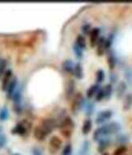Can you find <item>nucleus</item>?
<instances>
[{
	"mask_svg": "<svg viewBox=\"0 0 132 155\" xmlns=\"http://www.w3.org/2000/svg\"><path fill=\"white\" fill-rule=\"evenodd\" d=\"M73 51H74V53H75V55L77 57V58H79V59L83 58V49L82 48H80V46L76 43V42H75L73 45Z\"/></svg>",
	"mask_w": 132,
	"mask_h": 155,
	"instance_id": "23",
	"label": "nucleus"
},
{
	"mask_svg": "<svg viewBox=\"0 0 132 155\" xmlns=\"http://www.w3.org/2000/svg\"><path fill=\"white\" fill-rule=\"evenodd\" d=\"M63 145V140L58 136H53L49 139V151L50 153L54 154L59 151Z\"/></svg>",
	"mask_w": 132,
	"mask_h": 155,
	"instance_id": "5",
	"label": "nucleus"
},
{
	"mask_svg": "<svg viewBox=\"0 0 132 155\" xmlns=\"http://www.w3.org/2000/svg\"><path fill=\"white\" fill-rule=\"evenodd\" d=\"M0 61H1V60H0Z\"/></svg>",
	"mask_w": 132,
	"mask_h": 155,
	"instance_id": "41",
	"label": "nucleus"
},
{
	"mask_svg": "<svg viewBox=\"0 0 132 155\" xmlns=\"http://www.w3.org/2000/svg\"><path fill=\"white\" fill-rule=\"evenodd\" d=\"M127 148L126 145H120L114 150V152L113 153V155H124L125 153L127 152Z\"/></svg>",
	"mask_w": 132,
	"mask_h": 155,
	"instance_id": "30",
	"label": "nucleus"
},
{
	"mask_svg": "<svg viewBox=\"0 0 132 155\" xmlns=\"http://www.w3.org/2000/svg\"><path fill=\"white\" fill-rule=\"evenodd\" d=\"M7 65H8V62H7V60L5 59H2L0 61V79L2 78L3 75L4 74V73L6 72V67H7Z\"/></svg>",
	"mask_w": 132,
	"mask_h": 155,
	"instance_id": "31",
	"label": "nucleus"
},
{
	"mask_svg": "<svg viewBox=\"0 0 132 155\" xmlns=\"http://www.w3.org/2000/svg\"><path fill=\"white\" fill-rule=\"evenodd\" d=\"M33 135H34V137L37 140H42L46 137V136L48 134L46 133V131L43 129V128L41 126V124H39V125L35 127L34 130H33Z\"/></svg>",
	"mask_w": 132,
	"mask_h": 155,
	"instance_id": "12",
	"label": "nucleus"
},
{
	"mask_svg": "<svg viewBox=\"0 0 132 155\" xmlns=\"http://www.w3.org/2000/svg\"><path fill=\"white\" fill-rule=\"evenodd\" d=\"M75 65H76V63L74 62L73 61L71 60V59H67V60H65L63 62L62 66H63V69L66 72L70 73V74H73Z\"/></svg>",
	"mask_w": 132,
	"mask_h": 155,
	"instance_id": "15",
	"label": "nucleus"
},
{
	"mask_svg": "<svg viewBox=\"0 0 132 155\" xmlns=\"http://www.w3.org/2000/svg\"><path fill=\"white\" fill-rule=\"evenodd\" d=\"M12 70L11 69H8L6 70V72L4 73V74L3 75V77L1 78V89L6 91L7 87H8L9 82H11V80L12 78Z\"/></svg>",
	"mask_w": 132,
	"mask_h": 155,
	"instance_id": "9",
	"label": "nucleus"
},
{
	"mask_svg": "<svg viewBox=\"0 0 132 155\" xmlns=\"http://www.w3.org/2000/svg\"><path fill=\"white\" fill-rule=\"evenodd\" d=\"M12 98L13 103H14L15 111H16L17 113H20V111H22V87L18 85Z\"/></svg>",
	"mask_w": 132,
	"mask_h": 155,
	"instance_id": "3",
	"label": "nucleus"
},
{
	"mask_svg": "<svg viewBox=\"0 0 132 155\" xmlns=\"http://www.w3.org/2000/svg\"><path fill=\"white\" fill-rule=\"evenodd\" d=\"M113 116V111L110 109H105L103 111H99L96 117V124H103L105 123L108 120L111 118Z\"/></svg>",
	"mask_w": 132,
	"mask_h": 155,
	"instance_id": "8",
	"label": "nucleus"
},
{
	"mask_svg": "<svg viewBox=\"0 0 132 155\" xmlns=\"http://www.w3.org/2000/svg\"><path fill=\"white\" fill-rule=\"evenodd\" d=\"M71 153H72V145L71 144L68 143L64 146L62 155H70Z\"/></svg>",
	"mask_w": 132,
	"mask_h": 155,
	"instance_id": "33",
	"label": "nucleus"
},
{
	"mask_svg": "<svg viewBox=\"0 0 132 155\" xmlns=\"http://www.w3.org/2000/svg\"><path fill=\"white\" fill-rule=\"evenodd\" d=\"M121 129H122V126L117 121H111L105 123L94 131L93 135V140L98 141L101 138L108 137L111 134L117 133L121 131Z\"/></svg>",
	"mask_w": 132,
	"mask_h": 155,
	"instance_id": "1",
	"label": "nucleus"
},
{
	"mask_svg": "<svg viewBox=\"0 0 132 155\" xmlns=\"http://www.w3.org/2000/svg\"><path fill=\"white\" fill-rule=\"evenodd\" d=\"M73 74L79 79H80V78H83V67H82L80 62L76 63Z\"/></svg>",
	"mask_w": 132,
	"mask_h": 155,
	"instance_id": "22",
	"label": "nucleus"
},
{
	"mask_svg": "<svg viewBox=\"0 0 132 155\" xmlns=\"http://www.w3.org/2000/svg\"><path fill=\"white\" fill-rule=\"evenodd\" d=\"M81 31L83 34H89L92 31V27L90 24H83V26L81 27Z\"/></svg>",
	"mask_w": 132,
	"mask_h": 155,
	"instance_id": "35",
	"label": "nucleus"
},
{
	"mask_svg": "<svg viewBox=\"0 0 132 155\" xmlns=\"http://www.w3.org/2000/svg\"><path fill=\"white\" fill-rule=\"evenodd\" d=\"M59 128L60 133L66 138L71 137L75 129V122L70 116H66L63 120L59 123Z\"/></svg>",
	"mask_w": 132,
	"mask_h": 155,
	"instance_id": "2",
	"label": "nucleus"
},
{
	"mask_svg": "<svg viewBox=\"0 0 132 155\" xmlns=\"http://www.w3.org/2000/svg\"><path fill=\"white\" fill-rule=\"evenodd\" d=\"M128 137L125 134H119L116 137V140L118 143H125L128 141Z\"/></svg>",
	"mask_w": 132,
	"mask_h": 155,
	"instance_id": "34",
	"label": "nucleus"
},
{
	"mask_svg": "<svg viewBox=\"0 0 132 155\" xmlns=\"http://www.w3.org/2000/svg\"><path fill=\"white\" fill-rule=\"evenodd\" d=\"M83 108H84V111H85V114L88 116L93 115V111H94V109H95V104L93 101H84V104H83Z\"/></svg>",
	"mask_w": 132,
	"mask_h": 155,
	"instance_id": "16",
	"label": "nucleus"
},
{
	"mask_svg": "<svg viewBox=\"0 0 132 155\" xmlns=\"http://www.w3.org/2000/svg\"><path fill=\"white\" fill-rule=\"evenodd\" d=\"M13 155H20V154H19V153H15V154H13Z\"/></svg>",
	"mask_w": 132,
	"mask_h": 155,
	"instance_id": "39",
	"label": "nucleus"
},
{
	"mask_svg": "<svg viewBox=\"0 0 132 155\" xmlns=\"http://www.w3.org/2000/svg\"><path fill=\"white\" fill-rule=\"evenodd\" d=\"M92 128H93V122H92V120L89 118L86 119L85 120L83 121V127H82V132H83V134H88V133L91 131Z\"/></svg>",
	"mask_w": 132,
	"mask_h": 155,
	"instance_id": "20",
	"label": "nucleus"
},
{
	"mask_svg": "<svg viewBox=\"0 0 132 155\" xmlns=\"http://www.w3.org/2000/svg\"><path fill=\"white\" fill-rule=\"evenodd\" d=\"M107 62L109 65V68L110 70H113L116 65V59L113 53H110L107 57Z\"/></svg>",
	"mask_w": 132,
	"mask_h": 155,
	"instance_id": "25",
	"label": "nucleus"
},
{
	"mask_svg": "<svg viewBox=\"0 0 132 155\" xmlns=\"http://www.w3.org/2000/svg\"><path fill=\"white\" fill-rule=\"evenodd\" d=\"M89 147H90V143H89V141L88 140H84L83 144H82L80 150V154H86L88 152V150H89Z\"/></svg>",
	"mask_w": 132,
	"mask_h": 155,
	"instance_id": "28",
	"label": "nucleus"
},
{
	"mask_svg": "<svg viewBox=\"0 0 132 155\" xmlns=\"http://www.w3.org/2000/svg\"><path fill=\"white\" fill-rule=\"evenodd\" d=\"M41 126H42L43 129L46 131V133L47 134H49L52 132V131L54 130V128L58 126V124H57L56 120H54V119L52 118H46L44 119L41 122Z\"/></svg>",
	"mask_w": 132,
	"mask_h": 155,
	"instance_id": "7",
	"label": "nucleus"
},
{
	"mask_svg": "<svg viewBox=\"0 0 132 155\" xmlns=\"http://www.w3.org/2000/svg\"><path fill=\"white\" fill-rule=\"evenodd\" d=\"M70 155H73V154H72V153H71V154H70Z\"/></svg>",
	"mask_w": 132,
	"mask_h": 155,
	"instance_id": "40",
	"label": "nucleus"
},
{
	"mask_svg": "<svg viewBox=\"0 0 132 155\" xmlns=\"http://www.w3.org/2000/svg\"><path fill=\"white\" fill-rule=\"evenodd\" d=\"M110 139L108 138V137L101 138L100 140H98V150L100 152H102L103 150H105V148L110 145Z\"/></svg>",
	"mask_w": 132,
	"mask_h": 155,
	"instance_id": "19",
	"label": "nucleus"
},
{
	"mask_svg": "<svg viewBox=\"0 0 132 155\" xmlns=\"http://www.w3.org/2000/svg\"><path fill=\"white\" fill-rule=\"evenodd\" d=\"M100 29L98 28H94L92 29V31L89 33V36H90V45L92 47H94V46L96 45L98 40L100 38Z\"/></svg>",
	"mask_w": 132,
	"mask_h": 155,
	"instance_id": "13",
	"label": "nucleus"
},
{
	"mask_svg": "<svg viewBox=\"0 0 132 155\" xmlns=\"http://www.w3.org/2000/svg\"><path fill=\"white\" fill-rule=\"evenodd\" d=\"M102 155H110V154H109L108 153H103Z\"/></svg>",
	"mask_w": 132,
	"mask_h": 155,
	"instance_id": "38",
	"label": "nucleus"
},
{
	"mask_svg": "<svg viewBox=\"0 0 132 155\" xmlns=\"http://www.w3.org/2000/svg\"><path fill=\"white\" fill-rule=\"evenodd\" d=\"M84 101L85 99H83V94H81L80 92H78L74 95L72 104H71V111L74 114L78 113L79 111H80L81 108L83 107Z\"/></svg>",
	"mask_w": 132,
	"mask_h": 155,
	"instance_id": "4",
	"label": "nucleus"
},
{
	"mask_svg": "<svg viewBox=\"0 0 132 155\" xmlns=\"http://www.w3.org/2000/svg\"><path fill=\"white\" fill-rule=\"evenodd\" d=\"M104 89V93H105V99H109L113 93V86L111 84H107L105 87H103Z\"/></svg>",
	"mask_w": 132,
	"mask_h": 155,
	"instance_id": "29",
	"label": "nucleus"
},
{
	"mask_svg": "<svg viewBox=\"0 0 132 155\" xmlns=\"http://www.w3.org/2000/svg\"><path fill=\"white\" fill-rule=\"evenodd\" d=\"M104 79H105V72L104 70L100 69L96 73V82L97 84H100L104 81Z\"/></svg>",
	"mask_w": 132,
	"mask_h": 155,
	"instance_id": "26",
	"label": "nucleus"
},
{
	"mask_svg": "<svg viewBox=\"0 0 132 155\" xmlns=\"http://www.w3.org/2000/svg\"><path fill=\"white\" fill-rule=\"evenodd\" d=\"M127 83L123 81L119 82V83L117 84V88H116V94H117V98H121L123 96V94H125V92L127 91Z\"/></svg>",
	"mask_w": 132,
	"mask_h": 155,
	"instance_id": "17",
	"label": "nucleus"
},
{
	"mask_svg": "<svg viewBox=\"0 0 132 155\" xmlns=\"http://www.w3.org/2000/svg\"><path fill=\"white\" fill-rule=\"evenodd\" d=\"M75 42H76L80 48H83V49H84V48H86V45H87V43H86V39L82 34H80V35L77 36V37H76V41H75Z\"/></svg>",
	"mask_w": 132,
	"mask_h": 155,
	"instance_id": "24",
	"label": "nucleus"
},
{
	"mask_svg": "<svg viewBox=\"0 0 132 155\" xmlns=\"http://www.w3.org/2000/svg\"><path fill=\"white\" fill-rule=\"evenodd\" d=\"M7 143V137H6L5 134L3 133H0V147H3Z\"/></svg>",
	"mask_w": 132,
	"mask_h": 155,
	"instance_id": "36",
	"label": "nucleus"
},
{
	"mask_svg": "<svg viewBox=\"0 0 132 155\" xmlns=\"http://www.w3.org/2000/svg\"><path fill=\"white\" fill-rule=\"evenodd\" d=\"M105 40L106 39L104 36H100L99 40H98L97 43H96V53L98 56H101L104 54L105 51L106 50V47H105Z\"/></svg>",
	"mask_w": 132,
	"mask_h": 155,
	"instance_id": "14",
	"label": "nucleus"
},
{
	"mask_svg": "<svg viewBox=\"0 0 132 155\" xmlns=\"http://www.w3.org/2000/svg\"><path fill=\"white\" fill-rule=\"evenodd\" d=\"M75 91H76V86H75V82L73 80H69L66 86V90H65V95L66 99H70L75 95Z\"/></svg>",
	"mask_w": 132,
	"mask_h": 155,
	"instance_id": "11",
	"label": "nucleus"
},
{
	"mask_svg": "<svg viewBox=\"0 0 132 155\" xmlns=\"http://www.w3.org/2000/svg\"><path fill=\"white\" fill-rule=\"evenodd\" d=\"M105 98V93H104V89L103 87H100V89L98 90V91L96 92V94L95 95L96 101H100Z\"/></svg>",
	"mask_w": 132,
	"mask_h": 155,
	"instance_id": "32",
	"label": "nucleus"
},
{
	"mask_svg": "<svg viewBox=\"0 0 132 155\" xmlns=\"http://www.w3.org/2000/svg\"><path fill=\"white\" fill-rule=\"evenodd\" d=\"M99 89H100V84L96 83V84L92 85L89 88H88L87 91H86V96H87V98H88V99L93 98L94 95H96V92L98 91V90Z\"/></svg>",
	"mask_w": 132,
	"mask_h": 155,
	"instance_id": "18",
	"label": "nucleus"
},
{
	"mask_svg": "<svg viewBox=\"0 0 132 155\" xmlns=\"http://www.w3.org/2000/svg\"><path fill=\"white\" fill-rule=\"evenodd\" d=\"M110 80L112 82H115L117 81V76L115 74H111L110 75Z\"/></svg>",
	"mask_w": 132,
	"mask_h": 155,
	"instance_id": "37",
	"label": "nucleus"
},
{
	"mask_svg": "<svg viewBox=\"0 0 132 155\" xmlns=\"http://www.w3.org/2000/svg\"><path fill=\"white\" fill-rule=\"evenodd\" d=\"M29 128V123H28L27 120L20 121L18 124H16L14 127L12 129V133L13 134H18V135H25L26 132H27L28 128Z\"/></svg>",
	"mask_w": 132,
	"mask_h": 155,
	"instance_id": "6",
	"label": "nucleus"
},
{
	"mask_svg": "<svg viewBox=\"0 0 132 155\" xmlns=\"http://www.w3.org/2000/svg\"><path fill=\"white\" fill-rule=\"evenodd\" d=\"M9 116V111L8 108L6 106H3L0 109V120H6Z\"/></svg>",
	"mask_w": 132,
	"mask_h": 155,
	"instance_id": "27",
	"label": "nucleus"
},
{
	"mask_svg": "<svg viewBox=\"0 0 132 155\" xmlns=\"http://www.w3.org/2000/svg\"><path fill=\"white\" fill-rule=\"evenodd\" d=\"M18 86V79L17 78L15 77V76H13L12 80H11V82H9V84H8V87H7V90H6V92H7V96L8 98H12L14 94V92H15V89H16V87Z\"/></svg>",
	"mask_w": 132,
	"mask_h": 155,
	"instance_id": "10",
	"label": "nucleus"
},
{
	"mask_svg": "<svg viewBox=\"0 0 132 155\" xmlns=\"http://www.w3.org/2000/svg\"><path fill=\"white\" fill-rule=\"evenodd\" d=\"M132 106V94L129 93L127 94L124 98L123 100V109L125 111H127L130 108V107Z\"/></svg>",
	"mask_w": 132,
	"mask_h": 155,
	"instance_id": "21",
	"label": "nucleus"
}]
</instances>
